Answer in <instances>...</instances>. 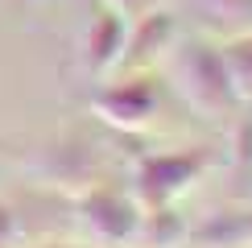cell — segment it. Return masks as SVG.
<instances>
[{
  "label": "cell",
  "mask_w": 252,
  "mask_h": 248,
  "mask_svg": "<svg viewBox=\"0 0 252 248\" xmlns=\"http://www.w3.org/2000/svg\"><path fill=\"white\" fill-rule=\"evenodd\" d=\"M178 75H182V87L198 108H211V103L227 99L232 91V75H227V62L215 58L207 46H186L182 58H178Z\"/></svg>",
  "instance_id": "2"
},
{
  "label": "cell",
  "mask_w": 252,
  "mask_h": 248,
  "mask_svg": "<svg viewBox=\"0 0 252 248\" xmlns=\"http://www.w3.org/2000/svg\"><path fill=\"white\" fill-rule=\"evenodd\" d=\"M8 240H13V207L0 203V248H4Z\"/></svg>",
  "instance_id": "6"
},
{
  "label": "cell",
  "mask_w": 252,
  "mask_h": 248,
  "mask_svg": "<svg viewBox=\"0 0 252 248\" xmlns=\"http://www.w3.org/2000/svg\"><path fill=\"white\" fill-rule=\"evenodd\" d=\"M83 215H87L91 232H95L99 240H124L136 227L132 203L124 199L120 190H108V186H95V190L83 199Z\"/></svg>",
  "instance_id": "5"
},
{
  "label": "cell",
  "mask_w": 252,
  "mask_h": 248,
  "mask_svg": "<svg viewBox=\"0 0 252 248\" xmlns=\"http://www.w3.org/2000/svg\"><path fill=\"white\" fill-rule=\"evenodd\" d=\"M153 108H157V87L145 75L112 83V87H103L95 95V112L108 124H120V128H141L153 116Z\"/></svg>",
  "instance_id": "3"
},
{
  "label": "cell",
  "mask_w": 252,
  "mask_h": 248,
  "mask_svg": "<svg viewBox=\"0 0 252 248\" xmlns=\"http://www.w3.org/2000/svg\"><path fill=\"white\" fill-rule=\"evenodd\" d=\"M124 41H128V21H124L116 8H103V13L91 17L87 25V41H83V54H87L91 75H103L124 58Z\"/></svg>",
  "instance_id": "4"
},
{
  "label": "cell",
  "mask_w": 252,
  "mask_h": 248,
  "mask_svg": "<svg viewBox=\"0 0 252 248\" xmlns=\"http://www.w3.org/2000/svg\"><path fill=\"white\" fill-rule=\"evenodd\" d=\"M203 161H207L203 153H157V157H145L141 170H136V186L153 207H161L203 170Z\"/></svg>",
  "instance_id": "1"
}]
</instances>
